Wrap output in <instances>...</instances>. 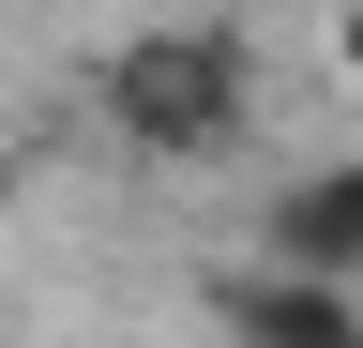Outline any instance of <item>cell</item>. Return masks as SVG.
Segmentation results:
<instances>
[{"label": "cell", "instance_id": "obj_1", "mask_svg": "<svg viewBox=\"0 0 363 348\" xmlns=\"http://www.w3.org/2000/svg\"><path fill=\"white\" fill-rule=\"evenodd\" d=\"M106 106L152 152H212L227 121H242V46H227V30H152V46L106 61Z\"/></svg>", "mask_w": 363, "mask_h": 348}, {"label": "cell", "instance_id": "obj_4", "mask_svg": "<svg viewBox=\"0 0 363 348\" xmlns=\"http://www.w3.org/2000/svg\"><path fill=\"white\" fill-rule=\"evenodd\" d=\"M333 46H348V61H363V16H348V30H333Z\"/></svg>", "mask_w": 363, "mask_h": 348}, {"label": "cell", "instance_id": "obj_3", "mask_svg": "<svg viewBox=\"0 0 363 348\" xmlns=\"http://www.w3.org/2000/svg\"><path fill=\"white\" fill-rule=\"evenodd\" d=\"M227 333L242 348H363V303L303 288V273H257V288H227Z\"/></svg>", "mask_w": 363, "mask_h": 348}, {"label": "cell", "instance_id": "obj_2", "mask_svg": "<svg viewBox=\"0 0 363 348\" xmlns=\"http://www.w3.org/2000/svg\"><path fill=\"white\" fill-rule=\"evenodd\" d=\"M272 273H303V288L363 273V167H303V182L272 197Z\"/></svg>", "mask_w": 363, "mask_h": 348}]
</instances>
